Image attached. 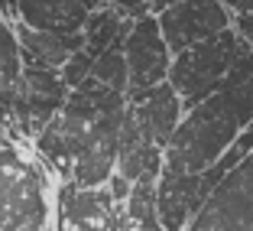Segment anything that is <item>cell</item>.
Returning <instances> with one entry per match:
<instances>
[{
	"mask_svg": "<svg viewBox=\"0 0 253 231\" xmlns=\"http://www.w3.org/2000/svg\"><path fill=\"white\" fill-rule=\"evenodd\" d=\"M253 124V82L224 85L217 95L205 98L198 108L185 111L163 157V173L201 176L234 147Z\"/></svg>",
	"mask_w": 253,
	"mask_h": 231,
	"instance_id": "2",
	"label": "cell"
},
{
	"mask_svg": "<svg viewBox=\"0 0 253 231\" xmlns=\"http://www.w3.org/2000/svg\"><path fill=\"white\" fill-rule=\"evenodd\" d=\"M124 205L114 202L107 186L101 189L59 186L55 231H124Z\"/></svg>",
	"mask_w": 253,
	"mask_h": 231,
	"instance_id": "9",
	"label": "cell"
},
{
	"mask_svg": "<svg viewBox=\"0 0 253 231\" xmlns=\"http://www.w3.org/2000/svg\"><path fill=\"white\" fill-rule=\"evenodd\" d=\"M231 30L237 33L247 46H253V0H247L244 7L231 16Z\"/></svg>",
	"mask_w": 253,
	"mask_h": 231,
	"instance_id": "20",
	"label": "cell"
},
{
	"mask_svg": "<svg viewBox=\"0 0 253 231\" xmlns=\"http://www.w3.org/2000/svg\"><path fill=\"white\" fill-rule=\"evenodd\" d=\"M244 39L234 30L221 33V36L208 39V43H198L185 53L172 56V68H169V88L179 95L182 108L192 111L198 108L205 98L217 95V91L227 85V75H231L234 62Z\"/></svg>",
	"mask_w": 253,
	"mask_h": 231,
	"instance_id": "4",
	"label": "cell"
},
{
	"mask_svg": "<svg viewBox=\"0 0 253 231\" xmlns=\"http://www.w3.org/2000/svg\"><path fill=\"white\" fill-rule=\"evenodd\" d=\"M52 212L49 166L33 140L0 120V231H45Z\"/></svg>",
	"mask_w": 253,
	"mask_h": 231,
	"instance_id": "3",
	"label": "cell"
},
{
	"mask_svg": "<svg viewBox=\"0 0 253 231\" xmlns=\"http://www.w3.org/2000/svg\"><path fill=\"white\" fill-rule=\"evenodd\" d=\"M126 114V95L84 78L68 91V101L42 134L36 153L62 186L101 189L117 170V137Z\"/></svg>",
	"mask_w": 253,
	"mask_h": 231,
	"instance_id": "1",
	"label": "cell"
},
{
	"mask_svg": "<svg viewBox=\"0 0 253 231\" xmlns=\"http://www.w3.org/2000/svg\"><path fill=\"white\" fill-rule=\"evenodd\" d=\"M88 3H91V7H94V10H97V7H101V3H104V0H88Z\"/></svg>",
	"mask_w": 253,
	"mask_h": 231,
	"instance_id": "22",
	"label": "cell"
},
{
	"mask_svg": "<svg viewBox=\"0 0 253 231\" xmlns=\"http://www.w3.org/2000/svg\"><path fill=\"white\" fill-rule=\"evenodd\" d=\"M185 231H253V153L221 179Z\"/></svg>",
	"mask_w": 253,
	"mask_h": 231,
	"instance_id": "7",
	"label": "cell"
},
{
	"mask_svg": "<svg viewBox=\"0 0 253 231\" xmlns=\"http://www.w3.org/2000/svg\"><path fill=\"white\" fill-rule=\"evenodd\" d=\"M91 78L101 85H107V88L120 91V95H126V59H124V39H117V43L107 49V53H101L94 59V65H91Z\"/></svg>",
	"mask_w": 253,
	"mask_h": 231,
	"instance_id": "18",
	"label": "cell"
},
{
	"mask_svg": "<svg viewBox=\"0 0 253 231\" xmlns=\"http://www.w3.org/2000/svg\"><path fill=\"white\" fill-rule=\"evenodd\" d=\"M124 59H126V105L140 101L153 88L169 78L172 53L159 33L156 16H140L130 23L124 36Z\"/></svg>",
	"mask_w": 253,
	"mask_h": 231,
	"instance_id": "5",
	"label": "cell"
},
{
	"mask_svg": "<svg viewBox=\"0 0 253 231\" xmlns=\"http://www.w3.org/2000/svg\"><path fill=\"white\" fill-rule=\"evenodd\" d=\"M16 39H20V53H23V68H39V72H62L65 62L75 53L84 49V33L75 39H62L52 33H39L30 30L23 23H13Z\"/></svg>",
	"mask_w": 253,
	"mask_h": 231,
	"instance_id": "14",
	"label": "cell"
},
{
	"mask_svg": "<svg viewBox=\"0 0 253 231\" xmlns=\"http://www.w3.org/2000/svg\"><path fill=\"white\" fill-rule=\"evenodd\" d=\"M201 176H175L159 173L156 182V215L166 231H185L201 212Z\"/></svg>",
	"mask_w": 253,
	"mask_h": 231,
	"instance_id": "12",
	"label": "cell"
},
{
	"mask_svg": "<svg viewBox=\"0 0 253 231\" xmlns=\"http://www.w3.org/2000/svg\"><path fill=\"white\" fill-rule=\"evenodd\" d=\"M91 13L94 7L88 0H13V23L62 39L82 36Z\"/></svg>",
	"mask_w": 253,
	"mask_h": 231,
	"instance_id": "10",
	"label": "cell"
},
{
	"mask_svg": "<svg viewBox=\"0 0 253 231\" xmlns=\"http://www.w3.org/2000/svg\"><path fill=\"white\" fill-rule=\"evenodd\" d=\"M130 111H133L136 124L146 130V137L163 150V157H166V147H169L175 127H179V120L185 117V108H182L179 95L169 88V82H163L159 88H153L149 95H143L140 101H133Z\"/></svg>",
	"mask_w": 253,
	"mask_h": 231,
	"instance_id": "13",
	"label": "cell"
},
{
	"mask_svg": "<svg viewBox=\"0 0 253 231\" xmlns=\"http://www.w3.org/2000/svg\"><path fill=\"white\" fill-rule=\"evenodd\" d=\"M20 75H23V53H20L13 20L0 16V108H3V114H7L10 98L20 85ZM7 124H10V114H7Z\"/></svg>",
	"mask_w": 253,
	"mask_h": 231,
	"instance_id": "17",
	"label": "cell"
},
{
	"mask_svg": "<svg viewBox=\"0 0 253 231\" xmlns=\"http://www.w3.org/2000/svg\"><path fill=\"white\" fill-rule=\"evenodd\" d=\"M159 33L172 56L185 53L198 43L221 36L231 30V13L217 3V0H175L156 16Z\"/></svg>",
	"mask_w": 253,
	"mask_h": 231,
	"instance_id": "8",
	"label": "cell"
},
{
	"mask_svg": "<svg viewBox=\"0 0 253 231\" xmlns=\"http://www.w3.org/2000/svg\"><path fill=\"white\" fill-rule=\"evenodd\" d=\"M156 176L133 182L130 199L124 205V231H166L156 215Z\"/></svg>",
	"mask_w": 253,
	"mask_h": 231,
	"instance_id": "16",
	"label": "cell"
},
{
	"mask_svg": "<svg viewBox=\"0 0 253 231\" xmlns=\"http://www.w3.org/2000/svg\"><path fill=\"white\" fill-rule=\"evenodd\" d=\"M130 23H133V20H126L114 3H107V0H104V3L88 16V23H84V49H82V53L91 56V59H97V56L107 53L117 39L126 36Z\"/></svg>",
	"mask_w": 253,
	"mask_h": 231,
	"instance_id": "15",
	"label": "cell"
},
{
	"mask_svg": "<svg viewBox=\"0 0 253 231\" xmlns=\"http://www.w3.org/2000/svg\"><path fill=\"white\" fill-rule=\"evenodd\" d=\"M217 3H221V7H224V10H227V13L234 16V13H237V10H240V7H244V3H247V0H217Z\"/></svg>",
	"mask_w": 253,
	"mask_h": 231,
	"instance_id": "21",
	"label": "cell"
},
{
	"mask_svg": "<svg viewBox=\"0 0 253 231\" xmlns=\"http://www.w3.org/2000/svg\"><path fill=\"white\" fill-rule=\"evenodd\" d=\"M68 101V85L62 82L59 72H39V68H23L20 85L7 105L10 127L26 140H36L49 120L65 108Z\"/></svg>",
	"mask_w": 253,
	"mask_h": 231,
	"instance_id": "6",
	"label": "cell"
},
{
	"mask_svg": "<svg viewBox=\"0 0 253 231\" xmlns=\"http://www.w3.org/2000/svg\"><path fill=\"white\" fill-rule=\"evenodd\" d=\"M117 173L120 179H126L130 186L140 182L146 176H156L163 173V150L146 137L140 124H136L133 111L126 105V114H124V124H120V137H117Z\"/></svg>",
	"mask_w": 253,
	"mask_h": 231,
	"instance_id": "11",
	"label": "cell"
},
{
	"mask_svg": "<svg viewBox=\"0 0 253 231\" xmlns=\"http://www.w3.org/2000/svg\"><path fill=\"white\" fill-rule=\"evenodd\" d=\"M91 65H94V59H91V56H84V53H75L72 59L65 62V68H62L59 75H62V82L68 85V91L78 88V85L88 78V75H91Z\"/></svg>",
	"mask_w": 253,
	"mask_h": 231,
	"instance_id": "19",
	"label": "cell"
},
{
	"mask_svg": "<svg viewBox=\"0 0 253 231\" xmlns=\"http://www.w3.org/2000/svg\"><path fill=\"white\" fill-rule=\"evenodd\" d=\"M107 3H117V0H107Z\"/></svg>",
	"mask_w": 253,
	"mask_h": 231,
	"instance_id": "23",
	"label": "cell"
}]
</instances>
